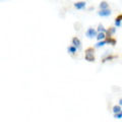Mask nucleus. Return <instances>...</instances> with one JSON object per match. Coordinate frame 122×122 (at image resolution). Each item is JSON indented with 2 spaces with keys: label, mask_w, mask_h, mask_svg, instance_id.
<instances>
[{
  "label": "nucleus",
  "mask_w": 122,
  "mask_h": 122,
  "mask_svg": "<svg viewBox=\"0 0 122 122\" xmlns=\"http://www.w3.org/2000/svg\"><path fill=\"white\" fill-rule=\"evenodd\" d=\"M85 58H86V61H89V62H94V61H95V51H94V48H87L86 49Z\"/></svg>",
  "instance_id": "f257e3e1"
},
{
  "label": "nucleus",
  "mask_w": 122,
  "mask_h": 122,
  "mask_svg": "<svg viewBox=\"0 0 122 122\" xmlns=\"http://www.w3.org/2000/svg\"><path fill=\"white\" fill-rule=\"evenodd\" d=\"M114 117H115L116 119H121V118H122V110H121V111H119L118 113L114 114Z\"/></svg>",
  "instance_id": "ddd939ff"
},
{
  "label": "nucleus",
  "mask_w": 122,
  "mask_h": 122,
  "mask_svg": "<svg viewBox=\"0 0 122 122\" xmlns=\"http://www.w3.org/2000/svg\"><path fill=\"white\" fill-rule=\"evenodd\" d=\"M74 6H75V8H77V9H82V8H85L86 7V2H83V1L76 2L74 4Z\"/></svg>",
  "instance_id": "39448f33"
},
{
  "label": "nucleus",
  "mask_w": 122,
  "mask_h": 122,
  "mask_svg": "<svg viewBox=\"0 0 122 122\" xmlns=\"http://www.w3.org/2000/svg\"><path fill=\"white\" fill-rule=\"evenodd\" d=\"M97 40L98 41H102V40H105V38H106V35H105V33H103V32H100L99 34H97Z\"/></svg>",
  "instance_id": "423d86ee"
},
{
  "label": "nucleus",
  "mask_w": 122,
  "mask_h": 122,
  "mask_svg": "<svg viewBox=\"0 0 122 122\" xmlns=\"http://www.w3.org/2000/svg\"><path fill=\"white\" fill-rule=\"evenodd\" d=\"M108 3H107L106 1H102L101 3H100V8L101 9H106V8H108Z\"/></svg>",
  "instance_id": "9d476101"
},
{
  "label": "nucleus",
  "mask_w": 122,
  "mask_h": 122,
  "mask_svg": "<svg viewBox=\"0 0 122 122\" xmlns=\"http://www.w3.org/2000/svg\"><path fill=\"white\" fill-rule=\"evenodd\" d=\"M86 36L87 38H90V39H93L94 37H97V32L94 29H89L86 33Z\"/></svg>",
  "instance_id": "f03ea898"
},
{
  "label": "nucleus",
  "mask_w": 122,
  "mask_h": 122,
  "mask_svg": "<svg viewBox=\"0 0 122 122\" xmlns=\"http://www.w3.org/2000/svg\"><path fill=\"white\" fill-rule=\"evenodd\" d=\"M114 58V56H108L107 58H105L104 60H103V62H106V61H108V60H112Z\"/></svg>",
  "instance_id": "dca6fc26"
},
{
  "label": "nucleus",
  "mask_w": 122,
  "mask_h": 122,
  "mask_svg": "<svg viewBox=\"0 0 122 122\" xmlns=\"http://www.w3.org/2000/svg\"><path fill=\"white\" fill-rule=\"evenodd\" d=\"M115 28H110L108 30H107V33H108V37H111V35H113L114 33H115Z\"/></svg>",
  "instance_id": "f8f14e48"
},
{
  "label": "nucleus",
  "mask_w": 122,
  "mask_h": 122,
  "mask_svg": "<svg viewBox=\"0 0 122 122\" xmlns=\"http://www.w3.org/2000/svg\"><path fill=\"white\" fill-rule=\"evenodd\" d=\"M98 14L100 15V16H109V15H111V10L106 8V9H101L100 11L98 12Z\"/></svg>",
  "instance_id": "7ed1b4c3"
},
{
  "label": "nucleus",
  "mask_w": 122,
  "mask_h": 122,
  "mask_svg": "<svg viewBox=\"0 0 122 122\" xmlns=\"http://www.w3.org/2000/svg\"><path fill=\"white\" fill-rule=\"evenodd\" d=\"M119 105H120V106H122V98L119 100Z\"/></svg>",
  "instance_id": "a211bd4d"
},
{
  "label": "nucleus",
  "mask_w": 122,
  "mask_h": 122,
  "mask_svg": "<svg viewBox=\"0 0 122 122\" xmlns=\"http://www.w3.org/2000/svg\"><path fill=\"white\" fill-rule=\"evenodd\" d=\"M119 111H121V106L120 105H116V106L113 107V112H114V114L118 113Z\"/></svg>",
  "instance_id": "9b49d317"
},
{
  "label": "nucleus",
  "mask_w": 122,
  "mask_h": 122,
  "mask_svg": "<svg viewBox=\"0 0 122 122\" xmlns=\"http://www.w3.org/2000/svg\"><path fill=\"white\" fill-rule=\"evenodd\" d=\"M98 32L100 33V32H103V33H107V30L104 29V26H103L102 25H99L98 26Z\"/></svg>",
  "instance_id": "4468645a"
},
{
  "label": "nucleus",
  "mask_w": 122,
  "mask_h": 122,
  "mask_svg": "<svg viewBox=\"0 0 122 122\" xmlns=\"http://www.w3.org/2000/svg\"><path fill=\"white\" fill-rule=\"evenodd\" d=\"M107 43L108 44H111V45H116V40L115 39H112L111 37H108V39H107Z\"/></svg>",
  "instance_id": "1a4fd4ad"
},
{
  "label": "nucleus",
  "mask_w": 122,
  "mask_h": 122,
  "mask_svg": "<svg viewBox=\"0 0 122 122\" xmlns=\"http://www.w3.org/2000/svg\"><path fill=\"white\" fill-rule=\"evenodd\" d=\"M72 45L75 46L77 49L81 48V42L79 41V39H77V38H73V39H72Z\"/></svg>",
  "instance_id": "20e7f679"
},
{
  "label": "nucleus",
  "mask_w": 122,
  "mask_h": 122,
  "mask_svg": "<svg viewBox=\"0 0 122 122\" xmlns=\"http://www.w3.org/2000/svg\"><path fill=\"white\" fill-rule=\"evenodd\" d=\"M118 18H119V20H122V14H120V15H118V16H117Z\"/></svg>",
  "instance_id": "f3484780"
},
{
  "label": "nucleus",
  "mask_w": 122,
  "mask_h": 122,
  "mask_svg": "<svg viewBox=\"0 0 122 122\" xmlns=\"http://www.w3.org/2000/svg\"><path fill=\"white\" fill-rule=\"evenodd\" d=\"M106 44H108V43H107V40H102V41L99 42V43L96 44V47L97 48H100V47H102V46H104Z\"/></svg>",
  "instance_id": "6e6552de"
},
{
  "label": "nucleus",
  "mask_w": 122,
  "mask_h": 122,
  "mask_svg": "<svg viewBox=\"0 0 122 122\" xmlns=\"http://www.w3.org/2000/svg\"><path fill=\"white\" fill-rule=\"evenodd\" d=\"M121 25H122V20H119L118 17H116V20H115V26H118V28H119Z\"/></svg>",
  "instance_id": "2eb2a0df"
},
{
  "label": "nucleus",
  "mask_w": 122,
  "mask_h": 122,
  "mask_svg": "<svg viewBox=\"0 0 122 122\" xmlns=\"http://www.w3.org/2000/svg\"><path fill=\"white\" fill-rule=\"evenodd\" d=\"M76 49L77 48H76L75 46H69V47L67 48V51L69 53H71V54H74V53L76 52Z\"/></svg>",
  "instance_id": "0eeeda50"
}]
</instances>
